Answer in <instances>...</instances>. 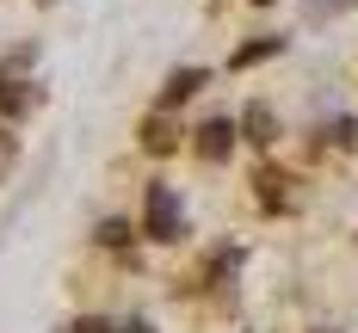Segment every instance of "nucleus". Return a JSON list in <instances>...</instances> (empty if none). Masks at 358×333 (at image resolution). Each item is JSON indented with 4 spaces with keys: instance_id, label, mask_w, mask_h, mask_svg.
<instances>
[{
    "instance_id": "nucleus-5",
    "label": "nucleus",
    "mask_w": 358,
    "mask_h": 333,
    "mask_svg": "<svg viewBox=\"0 0 358 333\" xmlns=\"http://www.w3.org/2000/svg\"><path fill=\"white\" fill-rule=\"evenodd\" d=\"M143 148H148V154H173V148H179V130L167 124V117H148V124H143Z\"/></svg>"
},
{
    "instance_id": "nucleus-9",
    "label": "nucleus",
    "mask_w": 358,
    "mask_h": 333,
    "mask_svg": "<svg viewBox=\"0 0 358 333\" xmlns=\"http://www.w3.org/2000/svg\"><path fill=\"white\" fill-rule=\"evenodd\" d=\"M327 136H334V142H340V148H352V142H358V124H352V117H340V124H334Z\"/></svg>"
},
{
    "instance_id": "nucleus-7",
    "label": "nucleus",
    "mask_w": 358,
    "mask_h": 333,
    "mask_svg": "<svg viewBox=\"0 0 358 333\" xmlns=\"http://www.w3.org/2000/svg\"><path fill=\"white\" fill-rule=\"evenodd\" d=\"M266 56H278V37H259L248 50H235V68H253V62H266Z\"/></svg>"
},
{
    "instance_id": "nucleus-8",
    "label": "nucleus",
    "mask_w": 358,
    "mask_h": 333,
    "mask_svg": "<svg viewBox=\"0 0 358 333\" xmlns=\"http://www.w3.org/2000/svg\"><path fill=\"white\" fill-rule=\"evenodd\" d=\"M259 185H266V191H259V198H266V210H278V204H285V191H278V185H285V179H278V173H259Z\"/></svg>"
},
{
    "instance_id": "nucleus-11",
    "label": "nucleus",
    "mask_w": 358,
    "mask_h": 333,
    "mask_svg": "<svg viewBox=\"0 0 358 333\" xmlns=\"http://www.w3.org/2000/svg\"><path fill=\"white\" fill-rule=\"evenodd\" d=\"M69 333H124V327H106V321H74Z\"/></svg>"
},
{
    "instance_id": "nucleus-2",
    "label": "nucleus",
    "mask_w": 358,
    "mask_h": 333,
    "mask_svg": "<svg viewBox=\"0 0 358 333\" xmlns=\"http://www.w3.org/2000/svg\"><path fill=\"white\" fill-rule=\"evenodd\" d=\"M229 148H235V124H229V117H210V124L198 130V154H204V161H229Z\"/></svg>"
},
{
    "instance_id": "nucleus-1",
    "label": "nucleus",
    "mask_w": 358,
    "mask_h": 333,
    "mask_svg": "<svg viewBox=\"0 0 358 333\" xmlns=\"http://www.w3.org/2000/svg\"><path fill=\"white\" fill-rule=\"evenodd\" d=\"M148 235H155V241H179V198H173V185H148Z\"/></svg>"
},
{
    "instance_id": "nucleus-3",
    "label": "nucleus",
    "mask_w": 358,
    "mask_h": 333,
    "mask_svg": "<svg viewBox=\"0 0 358 333\" xmlns=\"http://www.w3.org/2000/svg\"><path fill=\"white\" fill-rule=\"evenodd\" d=\"M198 87H204V68H179V74H167V87H161V105H185Z\"/></svg>"
},
{
    "instance_id": "nucleus-6",
    "label": "nucleus",
    "mask_w": 358,
    "mask_h": 333,
    "mask_svg": "<svg viewBox=\"0 0 358 333\" xmlns=\"http://www.w3.org/2000/svg\"><path fill=\"white\" fill-rule=\"evenodd\" d=\"M37 87H19V80H0V111H31Z\"/></svg>"
},
{
    "instance_id": "nucleus-10",
    "label": "nucleus",
    "mask_w": 358,
    "mask_h": 333,
    "mask_svg": "<svg viewBox=\"0 0 358 333\" xmlns=\"http://www.w3.org/2000/svg\"><path fill=\"white\" fill-rule=\"evenodd\" d=\"M99 241H106V247H124V241H130V228H124V222H106V228H99Z\"/></svg>"
},
{
    "instance_id": "nucleus-4",
    "label": "nucleus",
    "mask_w": 358,
    "mask_h": 333,
    "mask_svg": "<svg viewBox=\"0 0 358 333\" xmlns=\"http://www.w3.org/2000/svg\"><path fill=\"white\" fill-rule=\"evenodd\" d=\"M241 136L266 148L272 136H278V124H272V111H266V105H248V111H241Z\"/></svg>"
}]
</instances>
